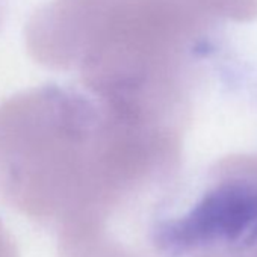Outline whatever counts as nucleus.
<instances>
[{
	"instance_id": "nucleus-2",
	"label": "nucleus",
	"mask_w": 257,
	"mask_h": 257,
	"mask_svg": "<svg viewBox=\"0 0 257 257\" xmlns=\"http://www.w3.org/2000/svg\"><path fill=\"white\" fill-rule=\"evenodd\" d=\"M0 257H19V249L13 234L0 221Z\"/></svg>"
},
{
	"instance_id": "nucleus-3",
	"label": "nucleus",
	"mask_w": 257,
	"mask_h": 257,
	"mask_svg": "<svg viewBox=\"0 0 257 257\" xmlns=\"http://www.w3.org/2000/svg\"><path fill=\"white\" fill-rule=\"evenodd\" d=\"M2 17H4V0H0V23H2Z\"/></svg>"
},
{
	"instance_id": "nucleus-1",
	"label": "nucleus",
	"mask_w": 257,
	"mask_h": 257,
	"mask_svg": "<svg viewBox=\"0 0 257 257\" xmlns=\"http://www.w3.org/2000/svg\"><path fill=\"white\" fill-rule=\"evenodd\" d=\"M159 128L95 98L49 85L0 106V198L40 224L116 212L168 174Z\"/></svg>"
}]
</instances>
